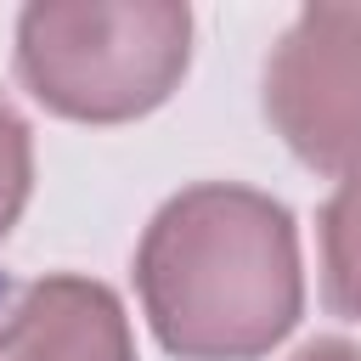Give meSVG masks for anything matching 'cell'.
Returning a JSON list of instances; mask_svg holds the SVG:
<instances>
[{
	"label": "cell",
	"instance_id": "cell-1",
	"mask_svg": "<svg viewBox=\"0 0 361 361\" xmlns=\"http://www.w3.org/2000/svg\"><path fill=\"white\" fill-rule=\"evenodd\" d=\"M135 288L169 355L259 361L305 310L293 214L254 186H186L152 214L135 248Z\"/></svg>",
	"mask_w": 361,
	"mask_h": 361
},
{
	"label": "cell",
	"instance_id": "cell-2",
	"mask_svg": "<svg viewBox=\"0 0 361 361\" xmlns=\"http://www.w3.org/2000/svg\"><path fill=\"white\" fill-rule=\"evenodd\" d=\"M192 62V11L175 0H34L17 17V79L79 124H124L169 102Z\"/></svg>",
	"mask_w": 361,
	"mask_h": 361
},
{
	"label": "cell",
	"instance_id": "cell-3",
	"mask_svg": "<svg viewBox=\"0 0 361 361\" xmlns=\"http://www.w3.org/2000/svg\"><path fill=\"white\" fill-rule=\"evenodd\" d=\"M265 118L299 164L361 175V0L305 6L265 62Z\"/></svg>",
	"mask_w": 361,
	"mask_h": 361
},
{
	"label": "cell",
	"instance_id": "cell-4",
	"mask_svg": "<svg viewBox=\"0 0 361 361\" xmlns=\"http://www.w3.org/2000/svg\"><path fill=\"white\" fill-rule=\"evenodd\" d=\"M0 361H135L130 316L107 282L39 276L0 305Z\"/></svg>",
	"mask_w": 361,
	"mask_h": 361
},
{
	"label": "cell",
	"instance_id": "cell-5",
	"mask_svg": "<svg viewBox=\"0 0 361 361\" xmlns=\"http://www.w3.org/2000/svg\"><path fill=\"white\" fill-rule=\"evenodd\" d=\"M322 282L333 316L361 322V175H344L322 203Z\"/></svg>",
	"mask_w": 361,
	"mask_h": 361
},
{
	"label": "cell",
	"instance_id": "cell-6",
	"mask_svg": "<svg viewBox=\"0 0 361 361\" xmlns=\"http://www.w3.org/2000/svg\"><path fill=\"white\" fill-rule=\"evenodd\" d=\"M28 186H34V135H28L23 113L0 96V237L17 226Z\"/></svg>",
	"mask_w": 361,
	"mask_h": 361
},
{
	"label": "cell",
	"instance_id": "cell-7",
	"mask_svg": "<svg viewBox=\"0 0 361 361\" xmlns=\"http://www.w3.org/2000/svg\"><path fill=\"white\" fill-rule=\"evenodd\" d=\"M293 361H361V350H355L350 338H310Z\"/></svg>",
	"mask_w": 361,
	"mask_h": 361
}]
</instances>
